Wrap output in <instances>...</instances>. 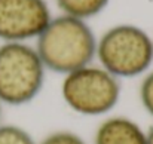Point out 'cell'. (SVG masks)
Instances as JSON below:
<instances>
[{
    "mask_svg": "<svg viewBox=\"0 0 153 144\" xmlns=\"http://www.w3.org/2000/svg\"><path fill=\"white\" fill-rule=\"evenodd\" d=\"M34 48L46 71L65 76L95 61L97 37L86 21L61 13L51 18Z\"/></svg>",
    "mask_w": 153,
    "mask_h": 144,
    "instance_id": "cell-1",
    "label": "cell"
},
{
    "mask_svg": "<svg viewBox=\"0 0 153 144\" xmlns=\"http://www.w3.org/2000/svg\"><path fill=\"white\" fill-rule=\"evenodd\" d=\"M95 59L119 80L143 77L152 70L153 39L138 25H113L97 39Z\"/></svg>",
    "mask_w": 153,
    "mask_h": 144,
    "instance_id": "cell-2",
    "label": "cell"
},
{
    "mask_svg": "<svg viewBox=\"0 0 153 144\" xmlns=\"http://www.w3.org/2000/svg\"><path fill=\"white\" fill-rule=\"evenodd\" d=\"M46 68L34 46L22 42L0 45V102L21 107L40 95Z\"/></svg>",
    "mask_w": 153,
    "mask_h": 144,
    "instance_id": "cell-3",
    "label": "cell"
},
{
    "mask_svg": "<svg viewBox=\"0 0 153 144\" xmlns=\"http://www.w3.org/2000/svg\"><path fill=\"white\" fill-rule=\"evenodd\" d=\"M120 80L100 64H88L65 76L61 82V98L76 114L107 116L119 102Z\"/></svg>",
    "mask_w": 153,
    "mask_h": 144,
    "instance_id": "cell-4",
    "label": "cell"
},
{
    "mask_svg": "<svg viewBox=\"0 0 153 144\" xmlns=\"http://www.w3.org/2000/svg\"><path fill=\"white\" fill-rule=\"evenodd\" d=\"M51 18L46 0H0V40H36Z\"/></svg>",
    "mask_w": 153,
    "mask_h": 144,
    "instance_id": "cell-5",
    "label": "cell"
},
{
    "mask_svg": "<svg viewBox=\"0 0 153 144\" xmlns=\"http://www.w3.org/2000/svg\"><path fill=\"white\" fill-rule=\"evenodd\" d=\"M92 144H147V132L128 116H105L95 129Z\"/></svg>",
    "mask_w": 153,
    "mask_h": 144,
    "instance_id": "cell-6",
    "label": "cell"
},
{
    "mask_svg": "<svg viewBox=\"0 0 153 144\" xmlns=\"http://www.w3.org/2000/svg\"><path fill=\"white\" fill-rule=\"evenodd\" d=\"M64 15L74 16L83 21L100 15L110 0H55Z\"/></svg>",
    "mask_w": 153,
    "mask_h": 144,
    "instance_id": "cell-7",
    "label": "cell"
},
{
    "mask_svg": "<svg viewBox=\"0 0 153 144\" xmlns=\"http://www.w3.org/2000/svg\"><path fill=\"white\" fill-rule=\"evenodd\" d=\"M0 144H37L36 138L22 126L0 123Z\"/></svg>",
    "mask_w": 153,
    "mask_h": 144,
    "instance_id": "cell-8",
    "label": "cell"
},
{
    "mask_svg": "<svg viewBox=\"0 0 153 144\" xmlns=\"http://www.w3.org/2000/svg\"><path fill=\"white\" fill-rule=\"evenodd\" d=\"M138 98L146 113L153 117V70H149L141 77L138 86Z\"/></svg>",
    "mask_w": 153,
    "mask_h": 144,
    "instance_id": "cell-9",
    "label": "cell"
},
{
    "mask_svg": "<svg viewBox=\"0 0 153 144\" xmlns=\"http://www.w3.org/2000/svg\"><path fill=\"white\" fill-rule=\"evenodd\" d=\"M37 144H88L83 137L70 129H56L43 137Z\"/></svg>",
    "mask_w": 153,
    "mask_h": 144,
    "instance_id": "cell-10",
    "label": "cell"
},
{
    "mask_svg": "<svg viewBox=\"0 0 153 144\" xmlns=\"http://www.w3.org/2000/svg\"><path fill=\"white\" fill-rule=\"evenodd\" d=\"M146 132H147V144H153V125L149 129H146Z\"/></svg>",
    "mask_w": 153,
    "mask_h": 144,
    "instance_id": "cell-11",
    "label": "cell"
},
{
    "mask_svg": "<svg viewBox=\"0 0 153 144\" xmlns=\"http://www.w3.org/2000/svg\"><path fill=\"white\" fill-rule=\"evenodd\" d=\"M1 116H3V105L0 102V123H1Z\"/></svg>",
    "mask_w": 153,
    "mask_h": 144,
    "instance_id": "cell-12",
    "label": "cell"
}]
</instances>
